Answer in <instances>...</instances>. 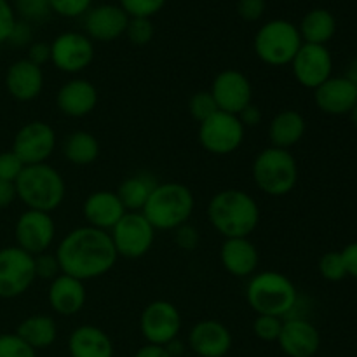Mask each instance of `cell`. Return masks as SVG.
<instances>
[{
  "mask_svg": "<svg viewBox=\"0 0 357 357\" xmlns=\"http://www.w3.org/2000/svg\"><path fill=\"white\" fill-rule=\"evenodd\" d=\"M61 274L86 282L103 278L117 264L119 257L110 234L84 225L70 230L54 251Z\"/></svg>",
  "mask_w": 357,
  "mask_h": 357,
  "instance_id": "6da1fadb",
  "label": "cell"
},
{
  "mask_svg": "<svg viewBox=\"0 0 357 357\" xmlns=\"http://www.w3.org/2000/svg\"><path fill=\"white\" fill-rule=\"evenodd\" d=\"M208 220L223 239L250 237L260 223V208L248 192L227 188L211 197L208 204Z\"/></svg>",
  "mask_w": 357,
  "mask_h": 357,
  "instance_id": "7a4b0ae2",
  "label": "cell"
},
{
  "mask_svg": "<svg viewBox=\"0 0 357 357\" xmlns=\"http://www.w3.org/2000/svg\"><path fill=\"white\" fill-rule=\"evenodd\" d=\"M246 300L257 316L286 319L298 303V291L288 275L275 271H264L253 274L248 281Z\"/></svg>",
  "mask_w": 357,
  "mask_h": 357,
  "instance_id": "3957f363",
  "label": "cell"
},
{
  "mask_svg": "<svg viewBox=\"0 0 357 357\" xmlns=\"http://www.w3.org/2000/svg\"><path fill=\"white\" fill-rule=\"evenodd\" d=\"M14 187L17 199L26 206V209L35 211H56L66 197V183L61 173L47 162L24 166L14 181Z\"/></svg>",
  "mask_w": 357,
  "mask_h": 357,
  "instance_id": "277c9868",
  "label": "cell"
},
{
  "mask_svg": "<svg viewBox=\"0 0 357 357\" xmlns=\"http://www.w3.org/2000/svg\"><path fill=\"white\" fill-rule=\"evenodd\" d=\"M194 209L195 197L187 185L164 181L153 188L142 213L155 230H176L188 223Z\"/></svg>",
  "mask_w": 357,
  "mask_h": 357,
  "instance_id": "5b68a950",
  "label": "cell"
},
{
  "mask_svg": "<svg viewBox=\"0 0 357 357\" xmlns=\"http://www.w3.org/2000/svg\"><path fill=\"white\" fill-rule=\"evenodd\" d=\"M251 173L258 190L271 197H284L296 187L298 164L289 150L267 146L255 157Z\"/></svg>",
  "mask_w": 357,
  "mask_h": 357,
  "instance_id": "8992f818",
  "label": "cell"
},
{
  "mask_svg": "<svg viewBox=\"0 0 357 357\" xmlns=\"http://www.w3.org/2000/svg\"><path fill=\"white\" fill-rule=\"evenodd\" d=\"M302 44L298 26L286 20H272L257 31L253 49L265 65L286 66L293 61Z\"/></svg>",
  "mask_w": 357,
  "mask_h": 357,
  "instance_id": "52a82bcc",
  "label": "cell"
},
{
  "mask_svg": "<svg viewBox=\"0 0 357 357\" xmlns=\"http://www.w3.org/2000/svg\"><path fill=\"white\" fill-rule=\"evenodd\" d=\"M244 135L246 128L241 124L237 115L218 110L199 124L197 139L211 155H230L243 145Z\"/></svg>",
  "mask_w": 357,
  "mask_h": 357,
  "instance_id": "ba28073f",
  "label": "cell"
},
{
  "mask_svg": "<svg viewBox=\"0 0 357 357\" xmlns=\"http://www.w3.org/2000/svg\"><path fill=\"white\" fill-rule=\"evenodd\" d=\"M108 234L117 251V257L128 260H138L149 255L155 241V229L150 225L142 211H128Z\"/></svg>",
  "mask_w": 357,
  "mask_h": 357,
  "instance_id": "9c48e42d",
  "label": "cell"
},
{
  "mask_svg": "<svg viewBox=\"0 0 357 357\" xmlns=\"http://www.w3.org/2000/svg\"><path fill=\"white\" fill-rule=\"evenodd\" d=\"M35 257L17 246L0 250V298L24 295L35 282Z\"/></svg>",
  "mask_w": 357,
  "mask_h": 357,
  "instance_id": "30bf717a",
  "label": "cell"
},
{
  "mask_svg": "<svg viewBox=\"0 0 357 357\" xmlns=\"http://www.w3.org/2000/svg\"><path fill=\"white\" fill-rule=\"evenodd\" d=\"M139 331L146 344L166 347L176 340L181 331V314L174 303L167 300H153L146 303L139 316Z\"/></svg>",
  "mask_w": 357,
  "mask_h": 357,
  "instance_id": "8fae6325",
  "label": "cell"
},
{
  "mask_svg": "<svg viewBox=\"0 0 357 357\" xmlns=\"http://www.w3.org/2000/svg\"><path fill=\"white\" fill-rule=\"evenodd\" d=\"M56 149V131L44 121H31L21 126L13 139V152L24 166L47 162Z\"/></svg>",
  "mask_w": 357,
  "mask_h": 357,
  "instance_id": "7c38bea8",
  "label": "cell"
},
{
  "mask_svg": "<svg viewBox=\"0 0 357 357\" xmlns=\"http://www.w3.org/2000/svg\"><path fill=\"white\" fill-rule=\"evenodd\" d=\"M56 225L51 213L24 209L14 225V239L16 246L26 251L31 257L47 253L54 243Z\"/></svg>",
  "mask_w": 357,
  "mask_h": 357,
  "instance_id": "4fadbf2b",
  "label": "cell"
},
{
  "mask_svg": "<svg viewBox=\"0 0 357 357\" xmlns=\"http://www.w3.org/2000/svg\"><path fill=\"white\" fill-rule=\"evenodd\" d=\"M94 61V42L86 33L65 31L51 42V63L63 73L84 72Z\"/></svg>",
  "mask_w": 357,
  "mask_h": 357,
  "instance_id": "5bb4252c",
  "label": "cell"
},
{
  "mask_svg": "<svg viewBox=\"0 0 357 357\" xmlns=\"http://www.w3.org/2000/svg\"><path fill=\"white\" fill-rule=\"evenodd\" d=\"M209 93L215 98L218 110L239 115L248 105L253 103V86L246 73L227 68L213 79Z\"/></svg>",
  "mask_w": 357,
  "mask_h": 357,
  "instance_id": "9a60e30c",
  "label": "cell"
},
{
  "mask_svg": "<svg viewBox=\"0 0 357 357\" xmlns=\"http://www.w3.org/2000/svg\"><path fill=\"white\" fill-rule=\"evenodd\" d=\"M289 65H291L296 82L305 89L312 91L326 82L333 72V58L326 45L305 44V42Z\"/></svg>",
  "mask_w": 357,
  "mask_h": 357,
  "instance_id": "2e32d148",
  "label": "cell"
},
{
  "mask_svg": "<svg viewBox=\"0 0 357 357\" xmlns=\"http://www.w3.org/2000/svg\"><path fill=\"white\" fill-rule=\"evenodd\" d=\"M278 344L288 357H314L321 347V335L307 317H289L282 321Z\"/></svg>",
  "mask_w": 357,
  "mask_h": 357,
  "instance_id": "e0dca14e",
  "label": "cell"
},
{
  "mask_svg": "<svg viewBox=\"0 0 357 357\" xmlns=\"http://www.w3.org/2000/svg\"><path fill=\"white\" fill-rule=\"evenodd\" d=\"M232 333L216 319H202L188 333V347L199 357H225L232 349Z\"/></svg>",
  "mask_w": 357,
  "mask_h": 357,
  "instance_id": "ac0fdd59",
  "label": "cell"
},
{
  "mask_svg": "<svg viewBox=\"0 0 357 357\" xmlns=\"http://www.w3.org/2000/svg\"><path fill=\"white\" fill-rule=\"evenodd\" d=\"M3 82L13 100L28 103V101L37 100L44 91V70L26 58L17 59L13 65H9Z\"/></svg>",
  "mask_w": 357,
  "mask_h": 357,
  "instance_id": "d6986e66",
  "label": "cell"
},
{
  "mask_svg": "<svg viewBox=\"0 0 357 357\" xmlns=\"http://www.w3.org/2000/svg\"><path fill=\"white\" fill-rule=\"evenodd\" d=\"M128 23L129 16L121 6L101 3L87 10L84 28H86V35L93 42H114L126 33Z\"/></svg>",
  "mask_w": 357,
  "mask_h": 357,
  "instance_id": "ffe728a7",
  "label": "cell"
},
{
  "mask_svg": "<svg viewBox=\"0 0 357 357\" xmlns=\"http://www.w3.org/2000/svg\"><path fill=\"white\" fill-rule=\"evenodd\" d=\"M96 86L87 79H72L63 84L56 93V107L70 119H82L93 114L98 107Z\"/></svg>",
  "mask_w": 357,
  "mask_h": 357,
  "instance_id": "44dd1931",
  "label": "cell"
},
{
  "mask_svg": "<svg viewBox=\"0 0 357 357\" xmlns=\"http://www.w3.org/2000/svg\"><path fill=\"white\" fill-rule=\"evenodd\" d=\"M126 213L128 211L115 190L93 192L87 195L82 206V215L87 225L105 232H110Z\"/></svg>",
  "mask_w": 357,
  "mask_h": 357,
  "instance_id": "7402d4cb",
  "label": "cell"
},
{
  "mask_svg": "<svg viewBox=\"0 0 357 357\" xmlns=\"http://www.w3.org/2000/svg\"><path fill=\"white\" fill-rule=\"evenodd\" d=\"M222 267L234 278H251L257 274L260 253L250 237H234L223 241L220 248Z\"/></svg>",
  "mask_w": 357,
  "mask_h": 357,
  "instance_id": "603a6c76",
  "label": "cell"
},
{
  "mask_svg": "<svg viewBox=\"0 0 357 357\" xmlns=\"http://www.w3.org/2000/svg\"><path fill=\"white\" fill-rule=\"evenodd\" d=\"M87 300L86 282L72 278V275L59 274L49 282L47 302L52 312L59 316H75L84 309Z\"/></svg>",
  "mask_w": 357,
  "mask_h": 357,
  "instance_id": "cb8c5ba5",
  "label": "cell"
},
{
  "mask_svg": "<svg viewBox=\"0 0 357 357\" xmlns=\"http://www.w3.org/2000/svg\"><path fill=\"white\" fill-rule=\"evenodd\" d=\"M317 108L326 115H349L357 105V91L345 77H330L314 91Z\"/></svg>",
  "mask_w": 357,
  "mask_h": 357,
  "instance_id": "d4e9b609",
  "label": "cell"
},
{
  "mask_svg": "<svg viewBox=\"0 0 357 357\" xmlns=\"http://www.w3.org/2000/svg\"><path fill=\"white\" fill-rule=\"evenodd\" d=\"M70 357H114V342L108 333L93 324L77 326L68 337Z\"/></svg>",
  "mask_w": 357,
  "mask_h": 357,
  "instance_id": "484cf974",
  "label": "cell"
},
{
  "mask_svg": "<svg viewBox=\"0 0 357 357\" xmlns=\"http://www.w3.org/2000/svg\"><path fill=\"white\" fill-rule=\"evenodd\" d=\"M307 131V122L300 112L296 110H281L272 117L268 124L267 135L271 146L275 149L289 150L296 143L302 142Z\"/></svg>",
  "mask_w": 357,
  "mask_h": 357,
  "instance_id": "4316f807",
  "label": "cell"
},
{
  "mask_svg": "<svg viewBox=\"0 0 357 357\" xmlns=\"http://www.w3.org/2000/svg\"><path fill=\"white\" fill-rule=\"evenodd\" d=\"M14 333L33 351H44L51 347L58 338V326H56V321L47 314H33V316L24 317L17 324V330Z\"/></svg>",
  "mask_w": 357,
  "mask_h": 357,
  "instance_id": "83f0119b",
  "label": "cell"
},
{
  "mask_svg": "<svg viewBox=\"0 0 357 357\" xmlns=\"http://www.w3.org/2000/svg\"><path fill=\"white\" fill-rule=\"evenodd\" d=\"M157 183H159V181L155 180L153 174L136 173L124 178L115 192H117L119 199H121L126 211L139 213L145 208L146 201H149L150 194H152L153 188L157 187Z\"/></svg>",
  "mask_w": 357,
  "mask_h": 357,
  "instance_id": "f1b7e54d",
  "label": "cell"
},
{
  "mask_svg": "<svg viewBox=\"0 0 357 357\" xmlns=\"http://www.w3.org/2000/svg\"><path fill=\"white\" fill-rule=\"evenodd\" d=\"M298 31L305 44L326 45L337 31V20L328 9H312L302 17Z\"/></svg>",
  "mask_w": 357,
  "mask_h": 357,
  "instance_id": "f546056e",
  "label": "cell"
},
{
  "mask_svg": "<svg viewBox=\"0 0 357 357\" xmlns=\"http://www.w3.org/2000/svg\"><path fill=\"white\" fill-rule=\"evenodd\" d=\"M63 157L73 166H89L100 157L101 146L96 136L89 131H73L65 138L61 146Z\"/></svg>",
  "mask_w": 357,
  "mask_h": 357,
  "instance_id": "4dcf8cb0",
  "label": "cell"
},
{
  "mask_svg": "<svg viewBox=\"0 0 357 357\" xmlns=\"http://www.w3.org/2000/svg\"><path fill=\"white\" fill-rule=\"evenodd\" d=\"M317 267H319V274L330 282L344 281L347 278V268H345L340 251H328V253H324L319 258Z\"/></svg>",
  "mask_w": 357,
  "mask_h": 357,
  "instance_id": "1f68e13d",
  "label": "cell"
},
{
  "mask_svg": "<svg viewBox=\"0 0 357 357\" xmlns=\"http://www.w3.org/2000/svg\"><path fill=\"white\" fill-rule=\"evenodd\" d=\"M188 112L201 124V122H204L206 119H209L218 112V105H216L215 98L209 91H197L188 100Z\"/></svg>",
  "mask_w": 357,
  "mask_h": 357,
  "instance_id": "d6a6232c",
  "label": "cell"
},
{
  "mask_svg": "<svg viewBox=\"0 0 357 357\" xmlns=\"http://www.w3.org/2000/svg\"><path fill=\"white\" fill-rule=\"evenodd\" d=\"M153 33V23L150 17H129L128 28H126V35H128L129 42L135 45H146L152 42Z\"/></svg>",
  "mask_w": 357,
  "mask_h": 357,
  "instance_id": "836d02e7",
  "label": "cell"
},
{
  "mask_svg": "<svg viewBox=\"0 0 357 357\" xmlns=\"http://www.w3.org/2000/svg\"><path fill=\"white\" fill-rule=\"evenodd\" d=\"M129 17H152L162 10L166 0H119Z\"/></svg>",
  "mask_w": 357,
  "mask_h": 357,
  "instance_id": "e575fe53",
  "label": "cell"
},
{
  "mask_svg": "<svg viewBox=\"0 0 357 357\" xmlns=\"http://www.w3.org/2000/svg\"><path fill=\"white\" fill-rule=\"evenodd\" d=\"M0 357H37V351L24 344L16 333L0 335Z\"/></svg>",
  "mask_w": 357,
  "mask_h": 357,
  "instance_id": "d590c367",
  "label": "cell"
},
{
  "mask_svg": "<svg viewBox=\"0 0 357 357\" xmlns=\"http://www.w3.org/2000/svg\"><path fill=\"white\" fill-rule=\"evenodd\" d=\"M281 317L274 316H257L253 323V333L261 342H278L282 328Z\"/></svg>",
  "mask_w": 357,
  "mask_h": 357,
  "instance_id": "8d00e7d4",
  "label": "cell"
},
{
  "mask_svg": "<svg viewBox=\"0 0 357 357\" xmlns=\"http://www.w3.org/2000/svg\"><path fill=\"white\" fill-rule=\"evenodd\" d=\"M59 274H61V268H59L56 255H51L47 251V253H42L35 257V278L51 282Z\"/></svg>",
  "mask_w": 357,
  "mask_h": 357,
  "instance_id": "74e56055",
  "label": "cell"
},
{
  "mask_svg": "<svg viewBox=\"0 0 357 357\" xmlns=\"http://www.w3.org/2000/svg\"><path fill=\"white\" fill-rule=\"evenodd\" d=\"M16 9L23 20L37 21L47 16L51 3L49 0H16Z\"/></svg>",
  "mask_w": 357,
  "mask_h": 357,
  "instance_id": "f35d334b",
  "label": "cell"
},
{
  "mask_svg": "<svg viewBox=\"0 0 357 357\" xmlns=\"http://www.w3.org/2000/svg\"><path fill=\"white\" fill-rule=\"evenodd\" d=\"M23 169L24 164L21 162V159L13 152V150L0 152V180L14 183Z\"/></svg>",
  "mask_w": 357,
  "mask_h": 357,
  "instance_id": "ab89813d",
  "label": "cell"
},
{
  "mask_svg": "<svg viewBox=\"0 0 357 357\" xmlns=\"http://www.w3.org/2000/svg\"><path fill=\"white\" fill-rule=\"evenodd\" d=\"M93 0H49L51 10L63 17H79L89 10Z\"/></svg>",
  "mask_w": 357,
  "mask_h": 357,
  "instance_id": "60d3db41",
  "label": "cell"
},
{
  "mask_svg": "<svg viewBox=\"0 0 357 357\" xmlns=\"http://www.w3.org/2000/svg\"><path fill=\"white\" fill-rule=\"evenodd\" d=\"M174 232V244H176L180 250L183 251H194L197 250L199 243H201V234L190 223H185V225L178 227Z\"/></svg>",
  "mask_w": 357,
  "mask_h": 357,
  "instance_id": "b9f144b4",
  "label": "cell"
},
{
  "mask_svg": "<svg viewBox=\"0 0 357 357\" xmlns=\"http://www.w3.org/2000/svg\"><path fill=\"white\" fill-rule=\"evenodd\" d=\"M16 14L7 0H0V44L9 40L13 28L16 24Z\"/></svg>",
  "mask_w": 357,
  "mask_h": 357,
  "instance_id": "7bdbcfd3",
  "label": "cell"
},
{
  "mask_svg": "<svg viewBox=\"0 0 357 357\" xmlns=\"http://www.w3.org/2000/svg\"><path fill=\"white\" fill-rule=\"evenodd\" d=\"M237 13L244 21H258L265 14V0H239Z\"/></svg>",
  "mask_w": 357,
  "mask_h": 357,
  "instance_id": "ee69618b",
  "label": "cell"
},
{
  "mask_svg": "<svg viewBox=\"0 0 357 357\" xmlns=\"http://www.w3.org/2000/svg\"><path fill=\"white\" fill-rule=\"evenodd\" d=\"M37 66H44L45 63L51 61V44L47 42H31L28 45V58Z\"/></svg>",
  "mask_w": 357,
  "mask_h": 357,
  "instance_id": "f6af8a7d",
  "label": "cell"
},
{
  "mask_svg": "<svg viewBox=\"0 0 357 357\" xmlns=\"http://www.w3.org/2000/svg\"><path fill=\"white\" fill-rule=\"evenodd\" d=\"M9 44L16 45V47H23V45L31 44V28L28 21H16L13 28V33L9 37Z\"/></svg>",
  "mask_w": 357,
  "mask_h": 357,
  "instance_id": "bcb514c9",
  "label": "cell"
},
{
  "mask_svg": "<svg viewBox=\"0 0 357 357\" xmlns=\"http://www.w3.org/2000/svg\"><path fill=\"white\" fill-rule=\"evenodd\" d=\"M237 117H239L241 124L248 129V128H257V126L261 122V117H264V115H261V110L257 107V105L251 103L248 105V107L237 115Z\"/></svg>",
  "mask_w": 357,
  "mask_h": 357,
  "instance_id": "7dc6e473",
  "label": "cell"
},
{
  "mask_svg": "<svg viewBox=\"0 0 357 357\" xmlns=\"http://www.w3.org/2000/svg\"><path fill=\"white\" fill-rule=\"evenodd\" d=\"M342 258H344L345 268H347V275L357 279V243H351L340 251Z\"/></svg>",
  "mask_w": 357,
  "mask_h": 357,
  "instance_id": "c3c4849f",
  "label": "cell"
},
{
  "mask_svg": "<svg viewBox=\"0 0 357 357\" xmlns=\"http://www.w3.org/2000/svg\"><path fill=\"white\" fill-rule=\"evenodd\" d=\"M17 199L14 183L0 180V209H7Z\"/></svg>",
  "mask_w": 357,
  "mask_h": 357,
  "instance_id": "681fc988",
  "label": "cell"
},
{
  "mask_svg": "<svg viewBox=\"0 0 357 357\" xmlns=\"http://www.w3.org/2000/svg\"><path fill=\"white\" fill-rule=\"evenodd\" d=\"M132 357H171L169 352L166 351V347H160V345H143L142 349L136 351V354Z\"/></svg>",
  "mask_w": 357,
  "mask_h": 357,
  "instance_id": "f907efd6",
  "label": "cell"
},
{
  "mask_svg": "<svg viewBox=\"0 0 357 357\" xmlns=\"http://www.w3.org/2000/svg\"><path fill=\"white\" fill-rule=\"evenodd\" d=\"M185 349H187L185 347V344L181 340H178V338L176 340L169 342V344L166 345V351L169 352L171 357H181L185 354Z\"/></svg>",
  "mask_w": 357,
  "mask_h": 357,
  "instance_id": "816d5d0a",
  "label": "cell"
},
{
  "mask_svg": "<svg viewBox=\"0 0 357 357\" xmlns=\"http://www.w3.org/2000/svg\"><path fill=\"white\" fill-rule=\"evenodd\" d=\"M344 77L352 84V86H354V89L357 91V58L347 66V72H345Z\"/></svg>",
  "mask_w": 357,
  "mask_h": 357,
  "instance_id": "f5cc1de1",
  "label": "cell"
},
{
  "mask_svg": "<svg viewBox=\"0 0 357 357\" xmlns=\"http://www.w3.org/2000/svg\"><path fill=\"white\" fill-rule=\"evenodd\" d=\"M349 115H351V121H352V124H354L356 128H357V105H356L354 108H352V110H351V114H349Z\"/></svg>",
  "mask_w": 357,
  "mask_h": 357,
  "instance_id": "db71d44e",
  "label": "cell"
}]
</instances>
